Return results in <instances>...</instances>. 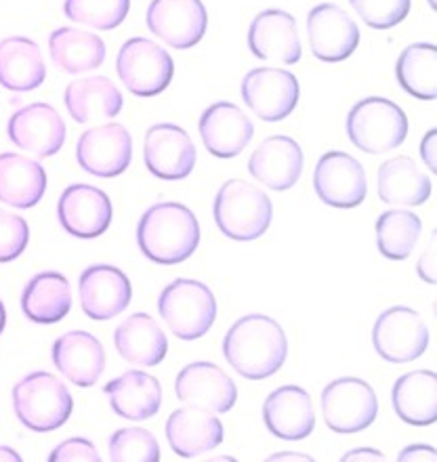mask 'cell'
Instances as JSON below:
<instances>
[{
	"mask_svg": "<svg viewBox=\"0 0 437 462\" xmlns=\"http://www.w3.org/2000/svg\"><path fill=\"white\" fill-rule=\"evenodd\" d=\"M248 172L274 191H286L297 185L303 172V152L286 134L267 137L248 160Z\"/></svg>",
	"mask_w": 437,
	"mask_h": 462,
	"instance_id": "603a6c76",
	"label": "cell"
},
{
	"mask_svg": "<svg viewBox=\"0 0 437 462\" xmlns=\"http://www.w3.org/2000/svg\"><path fill=\"white\" fill-rule=\"evenodd\" d=\"M349 141L364 153H385L408 137V118L400 106L385 97L358 101L347 116Z\"/></svg>",
	"mask_w": 437,
	"mask_h": 462,
	"instance_id": "8992f818",
	"label": "cell"
},
{
	"mask_svg": "<svg viewBox=\"0 0 437 462\" xmlns=\"http://www.w3.org/2000/svg\"><path fill=\"white\" fill-rule=\"evenodd\" d=\"M116 72L133 95L153 97L171 85L175 63L160 44L137 36L122 44L116 57Z\"/></svg>",
	"mask_w": 437,
	"mask_h": 462,
	"instance_id": "52a82bcc",
	"label": "cell"
},
{
	"mask_svg": "<svg viewBox=\"0 0 437 462\" xmlns=\"http://www.w3.org/2000/svg\"><path fill=\"white\" fill-rule=\"evenodd\" d=\"M49 55L61 72L80 74L106 61V42L98 34L76 28H57L49 36Z\"/></svg>",
	"mask_w": 437,
	"mask_h": 462,
	"instance_id": "836d02e7",
	"label": "cell"
},
{
	"mask_svg": "<svg viewBox=\"0 0 437 462\" xmlns=\"http://www.w3.org/2000/svg\"><path fill=\"white\" fill-rule=\"evenodd\" d=\"M419 275L423 280L427 282V284H435V234L432 237V244H429V248L423 253V256L419 259Z\"/></svg>",
	"mask_w": 437,
	"mask_h": 462,
	"instance_id": "b9f144b4",
	"label": "cell"
},
{
	"mask_svg": "<svg viewBox=\"0 0 437 462\" xmlns=\"http://www.w3.org/2000/svg\"><path fill=\"white\" fill-rule=\"evenodd\" d=\"M109 460L114 462H158L160 446L147 429L126 427L116 431L107 444Z\"/></svg>",
	"mask_w": 437,
	"mask_h": 462,
	"instance_id": "74e56055",
	"label": "cell"
},
{
	"mask_svg": "<svg viewBox=\"0 0 437 462\" xmlns=\"http://www.w3.org/2000/svg\"><path fill=\"white\" fill-rule=\"evenodd\" d=\"M429 5H432V6H433V9H435V0H429Z\"/></svg>",
	"mask_w": 437,
	"mask_h": 462,
	"instance_id": "681fc988",
	"label": "cell"
},
{
	"mask_svg": "<svg viewBox=\"0 0 437 462\" xmlns=\"http://www.w3.org/2000/svg\"><path fill=\"white\" fill-rule=\"evenodd\" d=\"M109 406L125 420H147L163 406V387L158 378L141 370H128L106 387Z\"/></svg>",
	"mask_w": 437,
	"mask_h": 462,
	"instance_id": "484cf974",
	"label": "cell"
},
{
	"mask_svg": "<svg viewBox=\"0 0 437 462\" xmlns=\"http://www.w3.org/2000/svg\"><path fill=\"white\" fill-rule=\"evenodd\" d=\"M57 217L70 236L91 240L104 234L112 223V202L106 191L87 183H74L63 189Z\"/></svg>",
	"mask_w": 437,
	"mask_h": 462,
	"instance_id": "ac0fdd59",
	"label": "cell"
},
{
	"mask_svg": "<svg viewBox=\"0 0 437 462\" xmlns=\"http://www.w3.org/2000/svg\"><path fill=\"white\" fill-rule=\"evenodd\" d=\"M47 79L41 47L25 36L0 41V85L9 91L28 93Z\"/></svg>",
	"mask_w": 437,
	"mask_h": 462,
	"instance_id": "4316f807",
	"label": "cell"
},
{
	"mask_svg": "<svg viewBox=\"0 0 437 462\" xmlns=\"http://www.w3.org/2000/svg\"><path fill=\"white\" fill-rule=\"evenodd\" d=\"M5 326H6V311H5V305H3V300H0V335H3Z\"/></svg>",
	"mask_w": 437,
	"mask_h": 462,
	"instance_id": "c3c4849f",
	"label": "cell"
},
{
	"mask_svg": "<svg viewBox=\"0 0 437 462\" xmlns=\"http://www.w3.org/2000/svg\"><path fill=\"white\" fill-rule=\"evenodd\" d=\"M395 414L414 427H427L437 420V374L416 370L400 376L391 391Z\"/></svg>",
	"mask_w": 437,
	"mask_h": 462,
	"instance_id": "1f68e13d",
	"label": "cell"
},
{
	"mask_svg": "<svg viewBox=\"0 0 437 462\" xmlns=\"http://www.w3.org/2000/svg\"><path fill=\"white\" fill-rule=\"evenodd\" d=\"M263 420L274 438L299 441L310 438L316 427L311 395L297 384L272 391L263 403Z\"/></svg>",
	"mask_w": 437,
	"mask_h": 462,
	"instance_id": "44dd1931",
	"label": "cell"
},
{
	"mask_svg": "<svg viewBox=\"0 0 437 462\" xmlns=\"http://www.w3.org/2000/svg\"><path fill=\"white\" fill-rule=\"evenodd\" d=\"M137 244L141 253L158 265H179L196 253L200 223L183 204H153L139 219Z\"/></svg>",
	"mask_w": 437,
	"mask_h": 462,
	"instance_id": "7a4b0ae2",
	"label": "cell"
},
{
	"mask_svg": "<svg viewBox=\"0 0 437 462\" xmlns=\"http://www.w3.org/2000/svg\"><path fill=\"white\" fill-rule=\"evenodd\" d=\"M366 25L375 30L395 28L408 17L413 0H349Z\"/></svg>",
	"mask_w": 437,
	"mask_h": 462,
	"instance_id": "f35d334b",
	"label": "cell"
},
{
	"mask_svg": "<svg viewBox=\"0 0 437 462\" xmlns=\"http://www.w3.org/2000/svg\"><path fill=\"white\" fill-rule=\"evenodd\" d=\"M301 87L297 76L280 68H256L244 76L242 99L256 118L280 122L299 104Z\"/></svg>",
	"mask_w": 437,
	"mask_h": 462,
	"instance_id": "30bf717a",
	"label": "cell"
},
{
	"mask_svg": "<svg viewBox=\"0 0 437 462\" xmlns=\"http://www.w3.org/2000/svg\"><path fill=\"white\" fill-rule=\"evenodd\" d=\"M313 188L320 200L332 208H356L368 194L362 164L345 152H326L318 160Z\"/></svg>",
	"mask_w": 437,
	"mask_h": 462,
	"instance_id": "4fadbf2b",
	"label": "cell"
},
{
	"mask_svg": "<svg viewBox=\"0 0 437 462\" xmlns=\"http://www.w3.org/2000/svg\"><path fill=\"white\" fill-rule=\"evenodd\" d=\"M397 82L416 99L433 101L437 95V49L435 44L416 42L404 49L395 66Z\"/></svg>",
	"mask_w": 437,
	"mask_h": 462,
	"instance_id": "e575fe53",
	"label": "cell"
},
{
	"mask_svg": "<svg viewBox=\"0 0 437 462\" xmlns=\"http://www.w3.org/2000/svg\"><path fill=\"white\" fill-rule=\"evenodd\" d=\"M269 460H311L310 457H303V454H278V457H272Z\"/></svg>",
	"mask_w": 437,
	"mask_h": 462,
	"instance_id": "7dc6e473",
	"label": "cell"
},
{
	"mask_svg": "<svg viewBox=\"0 0 437 462\" xmlns=\"http://www.w3.org/2000/svg\"><path fill=\"white\" fill-rule=\"evenodd\" d=\"M202 143L215 158H236L246 150L255 126L246 114L229 101H217L200 116Z\"/></svg>",
	"mask_w": 437,
	"mask_h": 462,
	"instance_id": "7402d4cb",
	"label": "cell"
},
{
	"mask_svg": "<svg viewBox=\"0 0 437 462\" xmlns=\"http://www.w3.org/2000/svg\"><path fill=\"white\" fill-rule=\"evenodd\" d=\"M179 402L209 410L213 414H225L236 406L237 387L228 372L210 362H194L179 372L175 381Z\"/></svg>",
	"mask_w": 437,
	"mask_h": 462,
	"instance_id": "9a60e30c",
	"label": "cell"
},
{
	"mask_svg": "<svg viewBox=\"0 0 437 462\" xmlns=\"http://www.w3.org/2000/svg\"><path fill=\"white\" fill-rule=\"evenodd\" d=\"M47 191V172L36 160L22 153H0V202L32 208Z\"/></svg>",
	"mask_w": 437,
	"mask_h": 462,
	"instance_id": "f1b7e54d",
	"label": "cell"
},
{
	"mask_svg": "<svg viewBox=\"0 0 437 462\" xmlns=\"http://www.w3.org/2000/svg\"><path fill=\"white\" fill-rule=\"evenodd\" d=\"M76 158L82 171L95 177L112 179L128 169L133 158V139L118 122L88 128L80 134Z\"/></svg>",
	"mask_w": 437,
	"mask_h": 462,
	"instance_id": "7c38bea8",
	"label": "cell"
},
{
	"mask_svg": "<svg viewBox=\"0 0 437 462\" xmlns=\"http://www.w3.org/2000/svg\"><path fill=\"white\" fill-rule=\"evenodd\" d=\"M423 223L410 210H387L377 221V246L391 261H404L419 242Z\"/></svg>",
	"mask_w": 437,
	"mask_h": 462,
	"instance_id": "d590c367",
	"label": "cell"
},
{
	"mask_svg": "<svg viewBox=\"0 0 437 462\" xmlns=\"http://www.w3.org/2000/svg\"><path fill=\"white\" fill-rule=\"evenodd\" d=\"M435 141H437V131H429V133L425 134V139H423V143H421L423 162L427 164V169L432 171V172H437V162H435L437 150H435Z\"/></svg>",
	"mask_w": 437,
	"mask_h": 462,
	"instance_id": "7bdbcfd3",
	"label": "cell"
},
{
	"mask_svg": "<svg viewBox=\"0 0 437 462\" xmlns=\"http://www.w3.org/2000/svg\"><path fill=\"white\" fill-rule=\"evenodd\" d=\"M372 345L385 362L408 364L429 346V328L410 307H391L378 316L372 328Z\"/></svg>",
	"mask_w": 437,
	"mask_h": 462,
	"instance_id": "9c48e42d",
	"label": "cell"
},
{
	"mask_svg": "<svg viewBox=\"0 0 437 462\" xmlns=\"http://www.w3.org/2000/svg\"><path fill=\"white\" fill-rule=\"evenodd\" d=\"M6 133L19 150L36 158H51L66 141V122L53 106L30 104L11 116Z\"/></svg>",
	"mask_w": 437,
	"mask_h": 462,
	"instance_id": "e0dca14e",
	"label": "cell"
},
{
	"mask_svg": "<svg viewBox=\"0 0 437 462\" xmlns=\"http://www.w3.org/2000/svg\"><path fill=\"white\" fill-rule=\"evenodd\" d=\"M144 158L147 171L163 181H181L194 171V141L181 126L156 125L145 133Z\"/></svg>",
	"mask_w": 437,
	"mask_h": 462,
	"instance_id": "5bb4252c",
	"label": "cell"
},
{
	"mask_svg": "<svg viewBox=\"0 0 437 462\" xmlns=\"http://www.w3.org/2000/svg\"><path fill=\"white\" fill-rule=\"evenodd\" d=\"M160 318L181 341H196L213 328L217 299L207 284L179 278L164 288L158 299Z\"/></svg>",
	"mask_w": 437,
	"mask_h": 462,
	"instance_id": "5b68a950",
	"label": "cell"
},
{
	"mask_svg": "<svg viewBox=\"0 0 437 462\" xmlns=\"http://www.w3.org/2000/svg\"><path fill=\"white\" fill-rule=\"evenodd\" d=\"M82 311L93 322H107L120 316L133 299L131 282L118 267L93 265L82 272L79 282Z\"/></svg>",
	"mask_w": 437,
	"mask_h": 462,
	"instance_id": "d6986e66",
	"label": "cell"
},
{
	"mask_svg": "<svg viewBox=\"0 0 437 462\" xmlns=\"http://www.w3.org/2000/svg\"><path fill=\"white\" fill-rule=\"evenodd\" d=\"M101 457L91 441L85 438H72L63 441L51 452L49 462H99Z\"/></svg>",
	"mask_w": 437,
	"mask_h": 462,
	"instance_id": "60d3db41",
	"label": "cell"
},
{
	"mask_svg": "<svg viewBox=\"0 0 437 462\" xmlns=\"http://www.w3.org/2000/svg\"><path fill=\"white\" fill-rule=\"evenodd\" d=\"M223 356L240 376L263 381L284 365L288 338L275 319L253 313L231 326L223 341Z\"/></svg>",
	"mask_w": 437,
	"mask_h": 462,
	"instance_id": "6da1fadb",
	"label": "cell"
},
{
	"mask_svg": "<svg viewBox=\"0 0 437 462\" xmlns=\"http://www.w3.org/2000/svg\"><path fill=\"white\" fill-rule=\"evenodd\" d=\"M322 414L334 433H359L377 420L378 400L375 389L362 378H337L322 391Z\"/></svg>",
	"mask_w": 437,
	"mask_h": 462,
	"instance_id": "ba28073f",
	"label": "cell"
},
{
	"mask_svg": "<svg viewBox=\"0 0 437 462\" xmlns=\"http://www.w3.org/2000/svg\"><path fill=\"white\" fill-rule=\"evenodd\" d=\"M30 227L19 215L0 208V263H11L28 246Z\"/></svg>",
	"mask_w": 437,
	"mask_h": 462,
	"instance_id": "ab89813d",
	"label": "cell"
},
{
	"mask_svg": "<svg viewBox=\"0 0 437 462\" xmlns=\"http://www.w3.org/2000/svg\"><path fill=\"white\" fill-rule=\"evenodd\" d=\"M351 460H385V457L378 450H370V448H359V450H353L343 457V462Z\"/></svg>",
	"mask_w": 437,
	"mask_h": 462,
	"instance_id": "f6af8a7d",
	"label": "cell"
},
{
	"mask_svg": "<svg viewBox=\"0 0 437 462\" xmlns=\"http://www.w3.org/2000/svg\"><path fill=\"white\" fill-rule=\"evenodd\" d=\"M307 34L313 57L326 63L345 61L359 44L356 22L334 3L313 6L307 15Z\"/></svg>",
	"mask_w": 437,
	"mask_h": 462,
	"instance_id": "2e32d148",
	"label": "cell"
},
{
	"mask_svg": "<svg viewBox=\"0 0 437 462\" xmlns=\"http://www.w3.org/2000/svg\"><path fill=\"white\" fill-rule=\"evenodd\" d=\"M166 439L179 458H196L221 446L223 425L209 410L185 406L166 420Z\"/></svg>",
	"mask_w": 437,
	"mask_h": 462,
	"instance_id": "d4e9b609",
	"label": "cell"
},
{
	"mask_svg": "<svg viewBox=\"0 0 437 462\" xmlns=\"http://www.w3.org/2000/svg\"><path fill=\"white\" fill-rule=\"evenodd\" d=\"M274 207L267 194L244 179H229L215 198V223L229 240L250 242L272 226Z\"/></svg>",
	"mask_w": 437,
	"mask_h": 462,
	"instance_id": "3957f363",
	"label": "cell"
},
{
	"mask_svg": "<svg viewBox=\"0 0 437 462\" xmlns=\"http://www.w3.org/2000/svg\"><path fill=\"white\" fill-rule=\"evenodd\" d=\"M248 47L263 61L294 66L301 60L297 19L291 13L269 9L259 13L248 28Z\"/></svg>",
	"mask_w": 437,
	"mask_h": 462,
	"instance_id": "ffe728a7",
	"label": "cell"
},
{
	"mask_svg": "<svg viewBox=\"0 0 437 462\" xmlns=\"http://www.w3.org/2000/svg\"><path fill=\"white\" fill-rule=\"evenodd\" d=\"M55 368L74 383L76 387L88 389L99 381L106 370V349L91 332L72 330L53 343Z\"/></svg>",
	"mask_w": 437,
	"mask_h": 462,
	"instance_id": "cb8c5ba5",
	"label": "cell"
},
{
	"mask_svg": "<svg viewBox=\"0 0 437 462\" xmlns=\"http://www.w3.org/2000/svg\"><path fill=\"white\" fill-rule=\"evenodd\" d=\"M131 0H66L63 13L76 23L98 30H114L125 22Z\"/></svg>",
	"mask_w": 437,
	"mask_h": 462,
	"instance_id": "8d00e7d4",
	"label": "cell"
},
{
	"mask_svg": "<svg viewBox=\"0 0 437 462\" xmlns=\"http://www.w3.org/2000/svg\"><path fill=\"white\" fill-rule=\"evenodd\" d=\"M72 310V291L66 275L42 272L23 288L22 311L34 324H57Z\"/></svg>",
	"mask_w": 437,
	"mask_h": 462,
	"instance_id": "f546056e",
	"label": "cell"
},
{
	"mask_svg": "<svg viewBox=\"0 0 437 462\" xmlns=\"http://www.w3.org/2000/svg\"><path fill=\"white\" fill-rule=\"evenodd\" d=\"M13 410L30 431L49 433L66 425L74 410V400L55 374L32 372L13 387Z\"/></svg>",
	"mask_w": 437,
	"mask_h": 462,
	"instance_id": "277c9868",
	"label": "cell"
},
{
	"mask_svg": "<svg viewBox=\"0 0 437 462\" xmlns=\"http://www.w3.org/2000/svg\"><path fill=\"white\" fill-rule=\"evenodd\" d=\"M114 345L120 357L135 365H156L169 353V341L156 319L147 313H133L114 332Z\"/></svg>",
	"mask_w": 437,
	"mask_h": 462,
	"instance_id": "83f0119b",
	"label": "cell"
},
{
	"mask_svg": "<svg viewBox=\"0 0 437 462\" xmlns=\"http://www.w3.org/2000/svg\"><path fill=\"white\" fill-rule=\"evenodd\" d=\"M0 460H15V462H22V457L15 450H11V448H0Z\"/></svg>",
	"mask_w": 437,
	"mask_h": 462,
	"instance_id": "bcb514c9",
	"label": "cell"
},
{
	"mask_svg": "<svg viewBox=\"0 0 437 462\" xmlns=\"http://www.w3.org/2000/svg\"><path fill=\"white\" fill-rule=\"evenodd\" d=\"M397 460H425V462H435L437 457H435V448L432 446H408L406 450H402L400 457H397Z\"/></svg>",
	"mask_w": 437,
	"mask_h": 462,
	"instance_id": "ee69618b",
	"label": "cell"
},
{
	"mask_svg": "<svg viewBox=\"0 0 437 462\" xmlns=\"http://www.w3.org/2000/svg\"><path fill=\"white\" fill-rule=\"evenodd\" d=\"M147 28L172 49H191L207 34L209 13L202 0H152Z\"/></svg>",
	"mask_w": 437,
	"mask_h": 462,
	"instance_id": "8fae6325",
	"label": "cell"
},
{
	"mask_svg": "<svg viewBox=\"0 0 437 462\" xmlns=\"http://www.w3.org/2000/svg\"><path fill=\"white\" fill-rule=\"evenodd\" d=\"M63 101H66L70 118L79 125L99 118H114L125 106L118 87L106 76H91V79L72 82L66 88Z\"/></svg>",
	"mask_w": 437,
	"mask_h": 462,
	"instance_id": "d6a6232c",
	"label": "cell"
},
{
	"mask_svg": "<svg viewBox=\"0 0 437 462\" xmlns=\"http://www.w3.org/2000/svg\"><path fill=\"white\" fill-rule=\"evenodd\" d=\"M378 196L385 204L421 207L432 196V179L408 156L389 158L378 169Z\"/></svg>",
	"mask_w": 437,
	"mask_h": 462,
	"instance_id": "4dcf8cb0",
	"label": "cell"
}]
</instances>
